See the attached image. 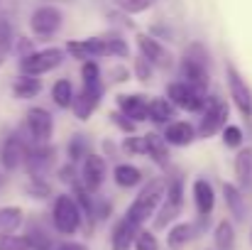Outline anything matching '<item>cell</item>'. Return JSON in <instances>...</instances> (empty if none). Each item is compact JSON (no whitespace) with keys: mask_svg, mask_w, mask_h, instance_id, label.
<instances>
[{"mask_svg":"<svg viewBox=\"0 0 252 250\" xmlns=\"http://www.w3.org/2000/svg\"><path fill=\"white\" fill-rule=\"evenodd\" d=\"M123 150L130 155H147V135H130L123 143Z\"/></svg>","mask_w":252,"mask_h":250,"instance_id":"obj_33","label":"cell"},{"mask_svg":"<svg viewBox=\"0 0 252 250\" xmlns=\"http://www.w3.org/2000/svg\"><path fill=\"white\" fill-rule=\"evenodd\" d=\"M132 246H135V250H159V246H157V238H155L150 231H140Z\"/></svg>","mask_w":252,"mask_h":250,"instance_id":"obj_37","label":"cell"},{"mask_svg":"<svg viewBox=\"0 0 252 250\" xmlns=\"http://www.w3.org/2000/svg\"><path fill=\"white\" fill-rule=\"evenodd\" d=\"M2 181H5V177H2V174H0V186H2Z\"/></svg>","mask_w":252,"mask_h":250,"instance_id":"obj_45","label":"cell"},{"mask_svg":"<svg viewBox=\"0 0 252 250\" xmlns=\"http://www.w3.org/2000/svg\"><path fill=\"white\" fill-rule=\"evenodd\" d=\"M225 123H228V106L223 103V98H218V96L206 98L203 118H201V125H198V135L201 138H211L218 130H223Z\"/></svg>","mask_w":252,"mask_h":250,"instance_id":"obj_3","label":"cell"},{"mask_svg":"<svg viewBox=\"0 0 252 250\" xmlns=\"http://www.w3.org/2000/svg\"><path fill=\"white\" fill-rule=\"evenodd\" d=\"M147 155L157 162V165H167V143L164 138L155 135V133H147Z\"/></svg>","mask_w":252,"mask_h":250,"instance_id":"obj_28","label":"cell"},{"mask_svg":"<svg viewBox=\"0 0 252 250\" xmlns=\"http://www.w3.org/2000/svg\"><path fill=\"white\" fill-rule=\"evenodd\" d=\"M52 98L59 108H71V101H74V86L66 79H59V81L52 86Z\"/></svg>","mask_w":252,"mask_h":250,"instance_id":"obj_26","label":"cell"},{"mask_svg":"<svg viewBox=\"0 0 252 250\" xmlns=\"http://www.w3.org/2000/svg\"><path fill=\"white\" fill-rule=\"evenodd\" d=\"M193 201L201 216H211L213 206H216V196H213V186L206 179H196L193 181Z\"/></svg>","mask_w":252,"mask_h":250,"instance_id":"obj_19","label":"cell"},{"mask_svg":"<svg viewBox=\"0 0 252 250\" xmlns=\"http://www.w3.org/2000/svg\"><path fill=\"white\" fill-rule=\"evenodd\" d=\"M135 74H137L140 81H150V79H152V64H150L145 57L135 59Z\"/></svg>","mask_w":252,"mask_h":250,"instance_id":"obj_39","label":"cell"},{"mask_svg":"<svg viewBox=\"0 0 252 250\" xmlns=\"http://www.w3.org/2000/svg\"><path fill=\"white\" fill-rule=\"evenodd\" d=\"M100 98H103V86H100V81L84 83L81 93H79V96L74 93V101H71V108H74L76 118H79V120H86V118H91V113H93V110L98 108Z\"/></svg>","mask_w":252,"mask_h":250,"instance_id":"obj_6","label":"cell"},{"mask_svg":"<svg viewBox=\"0 0 252 250\" xmlns=\"http://www.w3.org/2000/svg\"><path fill=\"white\" fill-rule=\"evenodd\" d=\"M30 27L37 37H52L59 27H62V12L52 5H44V7H37L32 12V20H30Z\"/></svg>","mask_w":252,"mask_h":250,"instance_id":"obj_9","label":"cell"},{"mask_svg":"<svg viewBox=\"0 0 252 250\" xmlns=\"http://www.w3.org/2000/svg\"><path fill=\"white\" fill-rule=\"evenodd\" d=\"M103 54H110V57H125V54H127V44H125V39H120V37H105V39H103Z\"/></svg>","mask_w":252,"mask_h":250,"instance_id":"obj_35","label":"cell"},{"mask_svg":"<svg viewBox=\"0 0 252 250\" xmlns=\"http://www.w3.org/2000/svg\"><path fill=\"white\" fill-rule=\"evenodd\" d=\"M118 106H120V113H123L125 118H130L132 123L147 120V98H145V96H140V93L118 96Z\"/></svg>","mask_w":252,"mask_h":250,"instance_id":"obj_16","label":"cell"},{"mask_svg":"<svg viewBox=\"0 0 252 250\" xmlns=\"http://www.w3.org/2000/svg\"><path fill=\"white\" fill-rule=\"evenodd\" d=\"M137 233H140L137 223H132L127 218L118 221L115 228H113V236H110V246H113L110 250H130L132 243H135V238H137Z\"/></svg>","mask_w":252,"mask_h":250,"instance_id":"obj_14","label":"cell"},{"mask_svg":"<svg viewBox=\"0 0 252 250\" xmlns=\"http://www.w3.org/2000/svg\"><path fill=\"white\" fill-rule=\"evenodd\" d=\"M27 241H30V250H52V241L42 231H32Z\"/></svg>","mask_w":252,"mask_h":250,"instance_id":"obj_38","label":"cell"},{"mask_svg":"<svg viewBox=\"0 0 252 250\" xmlns=\"http://www.w3.org/2000/svg\"><path fill=\"white\" fill-rule=\"evenodd\" d=\"M27 191H30L32 196H37V199L49 196V186H47V184H42V179H32V184L27 186Z\"/></svg>","mask_w":252,"mask_h":250,"instance_id":"obj_43","label":"cell"},{"mask_svg":"<svg viewBox=\"0 0 252 250\" xmlns=\"http://www.w3.org/2000/svg\"><path fill=\"white\" fill-rule=\"evenodd\" d=\"M235 174H238V181L245 186L250 184L252 179V150H240V155L235 157Z\"/></svg>","mask_w":252,"mask_h":250,"instance_id":"obj_30","label":"cell"},{"mask_svg":"<svg viewBox=\"0 0 252 250\" xmlns=\"http://www.w3.org/2000/svg\"><path fill=\"white\" fill-rule=\"evenodd\" d=\"M113 179H115V184H118V186L130 189V186L140 184L142 172H140L137 167H132V165H118L115 169H113Z\"/></svg>","mask_w":252,"mask_h":250,"instance_id":"obj_23","label":"cell"},{"mask_svg":"<svg viewBox=\"0 0 252 250\" xmlns=\"http://www.w3.org/2000/svg\"><path fill=\"white\" fill-rule=\"evenodd\" d=\"M223 143L228 147H240L243 145V130L238 125H225L223 128Z\"/></svg>","mask_w":252,"mask_h":250,"instance_id":"obj_36","label":"cell"},{"mask_svg":"<svg viewBox=\"0 0 252 250\" xmlns=\"http://www.w3.org/2000/svg\"><path fill=\"white\" fill-rule=\"evenodd\" d=\"M84 189L86 191H98L105 177V162L98 155H86L84 160Z\"/></svg>","mask_w":252,"mask_h":250,"instance_id":"obj_13","label":"cell"},{"mask_svg":"<svg viewBox=\"0 0 252 250\" xmlns=\"http://www.w3.org/2000/svg\"><path fill=\"white\" fill-rule=\"evenodd\" d=\"M110 120H113V123H115V125H118L120 130H125L127 135H130V133L135 130V123H132L130 118H125L123 113H110Z\"/></svg>","mask_w":252,"mask_h":250,"instance_id":"obj_42","label":"cell"},{"mask_svg":"<svg viewBox=\"0 0 252 250\" xmlns=\"http://www.w3.org/2000/svg\"><path fill=\"white\" fill-rule=\"evenodd\" d=\"M69 54L76 57V59H93V57H105L103 54V39L100 37H91V39H76V42H69L66 44Z\"/></svg>","mask_w":252,"mask_h":250,"instance_id":"obj_18","label":"cell"},{"mask_svg":"<svg viewBox=\"0 0 252 250\" xmlns=\"http://www.w3.org/2000/svg\"><path fill=\"white\" fill-rule=\"evenodd\" d=\"M137 47H140V52H142V57L152 64V67H159V69H169L171 64H174V59H171V54H169L167 49L155 39V37H150V35H140L137 37Z\"/></svg>","mask_w":252,"mask_h":250,"instance_id":"obj_10","label":"cell"},{"mask_svg":"<svg viewBox=\"0 0 252 250\" xmlns=\"http://www.w3.org/2000/svg\"><path fill=\"white\" fill-rule=\"evenodd\" d=\"M164 191H167V184H164L162 179L150 181V184L137 194V199L130 204L125 218L132 221V223H137V226H142V223L159 209V204H162V199H164Z\"/></svg>","mask_w":252,"mask_h":250,"instance_id":"obj_1","label":"cell"},{"mask_svg":"<svg viewBox=\"0 0 252 250\" xmlns=\"http://www.w3.org/2000/svg\"><path fill=\"white\" fill-rule=\"evenodd\" d=\"M22 162H27L32 179H39V174L54 162V150H49V147H27Z\"/></svg>","mask_w":252,"mask_h":250,"instance_id":"obj_17","label":"cell"},{"mask_svg":"<svg viewBox=\"0 0 252 250\" xmlns=\"http://www.w3.org/2000/svg\"><path fill=\"white\" fill-rule=\"evenodd\" d=\"M69 157H71V162H74V160H81V157H86L84 138H74V140L69 143Z\"/></svg>","mask_w":252,"mask_h":250,"instance_id":"obj_41","label":"cell"},{"mask_svg":"<svg viewBox=\"0 0 252 250\" xmlns=\"http://www.w3.org/2000/svg\"><path fill=\"white\" fill-rule=\"evenodd\" d=\"M164 143L167 145H176V147H186L193 143V128L184 120L176 123H167V133H164Z\"/></svg>","mask_w":252,"mask_h":250,"instance_id":"obj_20","label":"cell"},{"mask_svg":"<svg viewBox=\"0 0 252 250\" xmlns=\"http://www.w3.org/2000/svg\"><path fill=\"white\" fill-rule=\"evenodd\" d=\"M191 233H193V228L189 226V223H176L171 231H169L167 236V246L171 250H181L189 241H191Z\"/></svg>","mask_w":252,"mask_h":250,"instance_id":"obj_27","label":"cell"},{"mask_svg":"<svg viewBox=\"0 0 252 250\" xmlns=\"http://www.w3.org/2000/svg\"><path fill=\"white\" fill-rule=\"evenodd\" d=\"M216 248L218 250H233L235 248V231L230 221H220L216 226Z\"/></svg>","mask_w":252,"mask_h":250,"instance_id":"obj_29","label":"cell"},{"mask_svg":"<svg viewBox=\"0 0 252 250\" xmlns=\"http://www.w3.org/2000/svg\"><path fill=\"white\" fill-rule=\"evenodd\" d=\"M54 226L64 236H71V233L79 231V226H81V209L74 201V196H66V194L57 196V201H54Z\"/></svg>","mask_w":252,"mask_h":250,"instance_id":"obj_2","label":"cell"},{"mask_svg":"<svg viewBox=\"0 0 252 250\" xmlns=\"http://www.w3.org/2000/svg\"><path fill=\"white\" fill-rule=\"evenodd\" d=\"M52 130H54V120L44 108H32L27 113V133L37 143H47L52 138Z\"/></svg>","mask_w":252,"mask_h":250,"instance_id":"obj_11","label":"cell"},{"mask_svg":"<svg viewBox=\"0 0 252 250\" xmlns=\"http://www.w3.org/2000/svg\"><path fill=\"white\" fill-rule=\"evenodd\" d=\"M169 118H174V106L164 98H152L147 101V120L152 123H169Z\"/></svg>","mask_w":252,"mask_h":250,"instance_id":"obj_22","label":"cell"},{"mask_svg":"<svg viewBox=\"0 0 252 250\" xmlns=\"http://www.w3.org/2000/svg\"><path fill=\"white\" fill-rule=\"evenodd\" d=\"M64 59V52L62 49H44V52H30L22 57L20 62V69L22 74L27 76H39V74H47L52 69H57Z\"/></svg>","mask_w":252,"mask_h":250,"instance_id":"obj_4","label":"cell"},{"mask_svg":"<svg viewBox=\"0 0 252 250\" xmlns=\"http://www.w3.org/2000/svg\"><path fill=\"white\" fill-rule=\"evenodd\" d=\"M181 206H184V189H181V179H174L164 191V199H162V209L155 218V228L162 231L167 228L169 223L181 214Z\"/></svg>","mask_w":252,"mask_h":250,"instance_id":"obj_5","label":"cell"},{"mask_svg":"<svg viewBox=\"0 0 252 250\" xmlns=\"http://www.w3.org/2000/svg\"><path fill=\"white\" fill-rule=\"evenodd\" d=\"M120 10H125L127 15H137V12H145L155 5V0H113Z\"/></svg>","mask_w":252,"mask_h":250,"instance_id":"obj_34","label":"cell"},{"mask_svg":"<svg viewBox=\"0 0 252 250\" xmlns=\"http://www.w3.org/2000/svg\"><path fill=\"white\" fill-rule=\"evenodd\" d=\"M223 196H225V204L233 214L235 221H243L245 218V199L240 194V189L235 184H223Z\"/></svg>","mask_w":252,"mask_h":250,"instance_id":"obj_21","label":"cell"},{"mask_svg":"<svg viewBox=\"0 0 252 250\" xmlns=\"http://www.w3.org/2000/svg\"><path fill=\"white\" fill-rule=\"evenodd\" d=\"M228 88H230V98L238 106V110L243 113V118L252 120V93L235 67H228Z\"/></svg>","mask_w":252,"mask_h":250,"instance_id":"obj_7","label":"cell"},{"mask_svg":"<svg viewBox=\"0 0 252 250\" xmlns=\"http://www.w3.org/2000/svg\"><path fill=\"white\" fill-rule=\"evenodd\" d=\"M81 76H84V83H93V81H100L98 76H100V69H98V64L95 62H86L84 69H81Z\"/></svg>","mask_w":252,"mask_h":250,"instance_id":"obj_40","label":"cell"},{"mask_svg":"<svg viewBox=\"0 0 252 250\" xmlns=\"http://www.w3.org/2000/svg\"><path fill=\"white\" fill-rule=\"evenodd\" d=\"M10 49H12V30H10L7 20H2V17H0V67L5 64V59H7Z\"/></svg>","mask_w":252,"mask_h":250,"instance_id":"obj_32","label":"cell"},{"mask_svg":"<svg viewBox=\"0 0 252 250\" xmlns=\"http://www.w3.org/2000/svg\"><path fill=\"white\" fill-rule=\"evenodd\" d=\"M167 96L174 106H179V108H184V110H201L203 103H206V98H203L201 91H196L193 86H189V83H184V81L169 83Z\"/></svg>","mask_w":252,"mask_h":250,"instance_id":"obj_8","label":"cell"},{"mask_svg":"<svg viewBox=\"0 0 252 250\" xmlns=\"http://www.w3.org/2000/svg\"><path fill=\"white\" fill-rule=\"evenodd\" d=\"M0 250H30V241H27V236L0 233Z\"/></svg>","mask_w":252,"mask_h":250,"instance_id":"obj_31","label":"cell"},{"mask_svg":"<svg viewBox=\"0 0 252 250\" xmlns=\"http://www.w3.org/2000/svg\"><path fill=\"white\" fill-rule=\"evenodd\" d=\"M25 152H27V145L22 143V138L20 135H7L2 140V147H0V162H2L5 169H15V167L22 165Z\"/></svg>","mask_w":252,"mask_h":250,"instance_id":"obj_12","label":"cell"},{"mask_svg":"<svg viewBox=\"0 0 252 250\" xmlns=\"http://www.w3.org/2000/svg\"><path fill=\"white\" fill-rule=\"evenodd\" d=\"M39 88H42L39 79L27 76V74L17 76L15 83H12V93H15L17 98H32V96H37V93H39Z\"/></svg>","mask_w":252,"mask_h":250,"instance_id":"obj_25","label":"cell"},{"mask_svg":"<svg viewBox=\"0 0 252 250\" xmlns=\"http://www.w3.org/2000/svg\"><path fill=\"white\" fill-rule=\"evenodd\" d=\"M181 79H186L184 83H189V86H193L196 91H206L208 88V74H206V64H201V62H196V59H191V57H186L184 62H181Z\"/></svg>","mask_w":252,"mask_h":250,"instance_id":"obj_15","label":"cell"},{"mask_svg":"<svg viewBox=\"0 0 252 250\" xmlns=\"http://www.w3.org/2000/svg\"><path fill=\"white\" fill-rule=\"evenodd\" d=\"M57 250H88L84 243H64V246H59Z\"/></svg>","mask_w":252,"mask_h":250,"instance_id":"obj_44","label":"cell"},{"mask_svg":"<svg viewBox=\"0 0 252 250\" xmlns=\"http://www.w3.org/2000/svg\"><path fill=\"white\" fill-rule=\"evenodd\" d=\"M22 226V209L5 206L0 209V233H15Z\"/></svg>","mask_w":252,"mask_h":250,"instance_id":"obj_24","label":"cell"}]
</instances>
